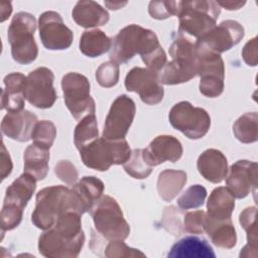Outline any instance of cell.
Listing matches in <instances>:
<instances>
[{
  "instance_id": "cell-1",
  "label": "cell",
  "mask_w": 258,
  "mask_h": 258,
  "mask_svg": "<svg viewBox=\"0 0 258 258\" xmlns=\"http://www.w3.org/2000/svg\"><path fill=\"white\" fill-rule=\"evenodd\" d=\"M137 53L149 69L163 63L166 54L161 47L156 34L137 24H130L122 28L112 39L110 48L111 61L122 64L129 61Z\"/></svg>"
},
{
  "instance_id": "cell-2",
  "label": "cell",
  "mask_w": 258,
  "mask_h": 258,
  "mask_svg": "<svg viewBox=\"0 0 258 258\" xmlns=\"http://www.w3.org/2000/svg\"><path fill=\"white\" fill-rule=\"evenodd\" d=\"M81 216L75 211L63 213L51 228L40 235L39 253L48 258L78 257L85 242Z\"/></svg>"
},
{
  "instance_id": "cell-3",
  "label": "cell",
  "mask_w": 258,
  "mask_h": 258,
  "mask_svg": "<svg viewBox=\"0 0 258 258\" xmlns=\"http://www.w3.org/2000/svg\"><path fill=\"white\" fill-rule=\"evenodd\" d=\"M68 211H75L81 215L85 213L73 189L64 185L44 187L36 195V206L31 221L38 229L47 230Z\"/></svg>"
},
{
  "instance_id": "cell-4",
  "label": "cell",
  "mask_w": 258,
  "mask_h": 258,
  "mask_svg": "<svg viewBox=\"0 0 258 258\" xmlns=\"http://www.w3.org/2000/svg\"><path fill=\"white\" fill-rule=\"evenodd\" d=\"M169 54L172 59L158 74L161 84L177 85L198 76V56L192 38L177 32L169 46Z\"/></svg>"
},
{
  "instance_id": "cell-5",
  "label": "cell",
  "mask_w": 258,
  "mask_h": 258,
  "mask_svg": "<svg viewBox=\"0 0 258 258\" xmlns=\"http://www.w3.org/2000/svg\"><path fill=\"white\" fill-rule=\"evenodd\" d=\"M220 12L215 1H179L178 32L197 40L216 26Z\"/></svg>"
},
{
  "instance_id": "cell-6",
  "label": "cell",
  "mask_w": 258,
  "mask_h": 258,
  "mask_svg": "<svg viewBox=\"0 0 258 258\" xmlns=\"http://www.w3.org/2000/svg\"><path fill=\"white\" fill-rule=\"evenodd\" d=\"M131 149L125 139L109 140L97 138L80 149V155L87 167L105 171L113 164H124L131 155Z\"/></svg>"
},
{
  "instance_id": "cell-7",
  "label": "cell",
  "mask_w": 258,
  "mask_h": 258,
  "mask_svg": "<svg viewBox=\"0 0 258 258\" xmlns=\"http://www.w3.org/2000/svg\"><path fill=\"white\" fill-rule=\"evenodd\" d=\"M36 29L35 17L27 12L16 13L8 28L7 37L11 45L13 59L21 64H28L37 57L38 49L34 40Z\"/></svg>"
},
{
  "instance_id": "cell-8",
  "label": "cell",
  "mask_w": 258,
  "mask_h": 258,
  "mask_svg": "<svg viewBox=\"0 0 258 258\" xmlns=\"http://www.w3.org/2000/svg\"><path fill=\"white\" fill-rule=\"evenodd\" d=\"M36 179L27 173H22L6 189V195L1 211L2 232L16 228L23 216V210L31 199Z\"/></svg>"
},
{
  "instance_id": "cell-9",
  "label": "cell",
  "mask_w": 258,
  "mask_h": 258,
  "mask_svg": "<svg viewBox=\"0 0 258 258\" xmlns=\"http://www.w3.org/2000/svg\"><path fill=\"white\" fill-rule=\"evenodd\" d=\"M90 214L97 231L105 239L125 240L129 236L130 227L115 199L109 196L101 197L93 206Z\"/></svg>"
},
{
  "instance_id": "cell-10",
  "label": "cell",
  "mask_w": 258,
  "mask_h": 258,
  "mask_svg": "<svg viewBox=\"0 0 258 258\" xmlns=\"http://www.w3.org/2000/svg\"><path fill=\"white\" fill-rule=\"evenodd\" d=\"M168 119L173 128L189 139L204 137L211 126V118L208 112L203 108L194 107L186 101L175 104L169 111Z\"/></svg>"
},
{
  "instance_id": "cell-11",
  "label": "cell",
  "mask_w": 258,
  "mask_h": 258,
  "mask_svg": "<svg viewBox=\"0 0 258 258\" xmlns=\"http://www.w3.org/2000/svg\"><path fill=\"white\" fill-rule=\"evenodd\" d=\"M61 88L66 106L75 119L95 114V101L90 95V83L85 76L68 73L61 79Z\"/></svg>"
},
{
  "instance_id": "cell-12",
  "label": "cell",
  "mask_w": 258,
  "mask_h": 258,
  "mask_svg": "<svg viewBox=\"0 0 258 258\" xmlns=\"http://www.w3.org/2000/svg\"><path fill=\"white\" fill-rule=\"evenodd\" d=\"M198 76H200V92L209 98L219 97L224 91L225 68L220 54L198 47Z\"/></svg>"
},
{
  "instance_id": "cell-13",
  "label": "cell",
  "mask_w": 258,
  "mask_h": 258,
  "mask_svg": "<svg viewBox=\"0 0 258 258\" xmlns=\"http://www.w3.org/2000/svg\"><path fill=\"white\" fill-rule=\"evenodd\" d=\"M51 70L41 67L29 73L25 83V99L39 109L50 108L57 99Z\"/></svg>"
},
{
  "instance_id": "cell-14",
  "label": "cell",
  "mask_w": 258,
  "mask_h": 258,
  "mask_svg": "<svg viewBox=\"0 0 258 258\" xmlns=\"http://www.w3.org/2000/svg\"><path fill=\"white\" fill-rule=\"evenodd\" d=\"M134 101L126 95L117 97L105 120L103 137L109 140L124 139L135 116Z\"/></svg>"
},
{
  "instance_id": "cell-15",
  "label": "cell",
  "mask_w": 258,
  "mask_h": 258,
  "mask_svg": "<svg viewBox=\"0 0 258 258\" xmlns=\"http://www.w3.org/2000/svg\"><path fill=\"white\" fill-rule=\"evenodd\" d=\"M244 36V27L235 20H226L196 40L198 47L220 54L238 44Z\"/></svg>"
},
{
  "instance_id": "cell-16",
  "label": "cell",
  "mask_w": 258,
  "mask_h": 258,
  "mask_svg": "<svg viewBox=\"0 0 258 258\" xmlns=\"http://www.w3.org/2000/svg\"><path fill=\"white\" fill-rule=\"evenodd\" d=\"M125 87L129 92L139 95L147 105H156L163 99L164 91L159 82L158 74L145 68H133L125 78Z\"/></svg>"
},
{
  "instance_id": "cell-17",
  "label": "cell",
  "mask_w": 258,
  "mask_h": 258,
  "mask_svg": "<svg viewBox=\"0 0 258 258\" xmlns=\"http://www.w3.org/2000/svg\"><path fill=\"white\" fill-rule=\"evenodd\" d=\"M39 36L43 46L50 50L67 49L73 43L72 30L55 11H45L38 20Z\"/></svg>"
},
{
  "instance_id": "cell-18",
  "label": "cell",
  "mask_w": 258,
  "mask_h": 258,
  "mask_svg": "<svg viewBox=\"0 0 258 258\" xmlns=\"http://www.w3.org/2000/svg\"><path fill=\"white\" fill-rule=\"evenodd\" d=\"M226 184L235 198H246L257 185V163L249 160L233 163L226 175Z\"/></svg>"
},
{
  "instance_id": "cell-19",
  "label": "cell",
  "mask_w": 258,
  "mask_h": 258,
  "mask_svg": "<svg viewBox=\"0 0 258 258\" xmlns=\"http://www.w3.org/2000/svg\"><path fill=\"white\" fill-rule=\"evenodd\" d=\"M143 157L150 166H156L164 161H177L182 155L180 141L171 135H159L155 137L145 149H142Z\"/></svg>"
},
{
  "instance_id": "cell-20",
  "label": "cell",
  "mask_w": 258,
  "mask_h": 258,
  "mask_svg": "<svg viewBox=\"0 0 258 258\" xmlns=\"http://www.w3.org/2000/svg\"><path fill=\"white\" fill-rule=\"evenodd\" d=\"M36 123L37 117L30 111L8 112L1 122V131L4 135L13 140L26 142L31 139Z\"/></svg>"
},
{
  "instance_id": "cell-21",
  "label": "cell",
  "mask_w": 258,
  "mask_h": 258,
  "mask_svg": "<svg viewBox=\"0 0 258 258\" xmlns=\"http://www.w3.org/2000/svg\"><path fill=\"white\" fill-rule=\"evenodd\" d=\"M26 77L20 73H11L4 78V89L1 94V108L7 112L24 110Z\"/></svg>"
},
{
  "instance_id": "cell-22",
  "label": "cell",
  "mask_w": 258,
  "mask_h": 258,
  "mask_svg": "<svg viewBox=\"0 0 258 258\" xmlns=\"http://www.w3.org/2000/svg\"><path fill=\"white\" fill-rule=\"evenodd\" d=\"M198 170L205 179L219 183L224 180L228 173V162L226 156L218 149L205 150L198 159Z\"/></svg>"
},
{
  "instance_id": "cell-23",
  "label": "cell",
  "mask_w": 258,
  "mask_h": 258,
  "mask_svg": "<svg viewBox=\"0 0 258 258\" xmlns=\"http://www.w3.org/2000/svg\"><path fill=\"white\" fill-rule=\"evenodd\" d=\"M204 230L211 241L220 248L231 249L236 245L237 235L231 219L218 220L206 214Z\"/></svg>"
},
{
  "instance_id": "cell-24",
  "label": "cell",
  "mask_w": 258,
  "mask_h": 258,
  "mask_svg": "<svg viewBox=\"0 0 258 258\" xmlns=\"http://www.w3.org/2000/svg\"><path fill=\"white\" fill-rule=\"evenodd\" d=\"M75 22L85 28L105 25L109 21V13L95 1H79L73 9Z\"/></svg>"
},
{
  "instance_id": "cell-25",
  "label": "cell",
  "mask_w": 258,
  "mask_h": 258,
  "mask_svg": "<svg viewBox=\"0 0 258 258\" xmlns=\"http://www.w3.org/2000/svg\"><path fill=\"white\" fill-rule=\"evenodd\" d=\"M174 258H214L216 254L212 246L205 240L196 236H188L176 242L167 254Z\"/></svg>"
},
{
  "instance_id": "cell-26",
  "label": "cell",
  "mask_w": 258,
  "mask_h": 258,
  "mask_svg": "<svg viewBox=\"0 0 258 258\" xmlns=\"http://www.w3.org/2000/svg\"><path fill=\"white\" fill-rule=\"evenodd\" d=\"M208 216L218 220L231 219L235 208V197L226 186L216 187L207 203Z\"/></svg>"
},
{
  "instance_id": "cell-27",
  "label": "cell",
  "mask_w": 258,
  "mask_h": 258,
  "mask_svg": "<svg viewBox=\"0 0 258 258\" xmlns=\"http://www.w3.org/2000/svg\"><path fill=\"white\" fill-rule=\"evenodd\" d=\"M49 149L34 143L24 151V172L33 176L36 181L42 180L48 171Z\"/></svg>"
},
{
  "instance_id": "cell-28",
  "label": "cell",
  "mask_w": 258,
  "mask_h": 258,
  "mask_svg": "<svg viewBox=\"0 0 258 258\" xmlns=\"http://www.w3.org/2000/svg\"><path fill=\"white\" fill-rule=\"evenodd\" d=\"M73 191L80 201L84 212L92 210L104 191V183L95 176H84L73 186Z\"/></svg>"
},
{
  "instance_id": "cell-29",
  "label": "cell",
  "mask_w": 258,
  "mask_h": 258,
  "mask_svg": "<svg viewBox=\"0 0 258 258\" xmlns=\"http://www.w3.org/2000/svg\"><path fill=\"white\" fill-rule=\"evenodd\" d=\"M186 182V173L182 170L166 169L159 173L157 179V191L159 197L170 202L181 190Z\"/></svg>"
},
{
  "instance_id": "cell-30",
  "label": "cell",
  "mask_w": 258,
  "mask_h": 258,
  "mask_svg": "<svg viewBox=\"0 0 258 258\" xmlns=\"http://www.w3.org/2000/svg\"><path fill=\"white\" fill-rule=\"evenodd\" d=\"M112 45V39L100 29L86 30L80 39V50L89 57H97L107 52Z\"/></svg>"
},
{
  "instance_id": "cell-31",
  "label": "cell",
  "mask_w": 258,
  "mask_h": 258,
  "mask_svg": "<svg viewBox=\"0 0 258 258\" xmlns=\"http://www.w3.org/2000/svg\"><path fill=\"white\" fill-rule=\"evenodd\" d=\"M256 207L246 208L239 218V222L247 233L248 244L242 249L240 257L257 256V228H256Z\"/></svg>"
},
{
  "instance_id": "cell-32",
  "label": "cell",
  "mask_w": 258,
  "mask_h": 258,
  "mask_svg": "<svg viewBox=\"0 0 258 258\" xmlns=\"http://www.w3.org/2000/svg\"><path fill=\"white\" fill-rule=\"evenodd\" d=\"M258 115L256 112L245 113L233 125L235 137L242 143H253L258 138Z\"/></svg>"
},
{
  "instance_id": "cell-33",
  "label": "cell",
  "mask_w": 258,
  "mask_h": 258,
  "mask_svg": "<svg viewBox=\"0 0 258 258\" xmlns=\"http://www.w3.org/2000/svg\"><path fill=\"white\" fill-rule=\"evenodd\" d=\"M98 134V125L95 114L84 116L75 129L74 142L76 147L80 150L93 140L97 139Z\"/></svg>"
},
{
  "instance_id": "cell-34",
  "label": "cell",
  "mask_w": 258,
  "mask_h": 258,
  "mask_svg": "<svg viewBox=\"0 0 258 258\" xmlns=\"http://www.w3.org/2000/svg\"><path fill=\"white\" fill-rule=\"evenodd\" d=\"M125 171L134 178H146L152 171V166L148 165L142 153V149H134L129 159L123 164Z\"/></svg>"
},
{
  "instance_id": "cell-35",
  "label": "cell",
  "mask_w": 258,
  "mask_h": 258,
  "mask_svg": "<svg viewBox=\"0 0 258 258\" xmlns=\"http://www.w3.org/2000/svg\"><path fill=\"white\" fill-rule=\"evenodd\" d=\"M55 136L56 128L54 124L48 120H41L35 124L31 139H33L34 144L49 149L53 144Z\"/></svg>"
},
{
  "instance_id": "cell-36",
  "label": "cell",
  "mask_w": 258,
  "mask_h": 258,
  "mask_svg": "<svg viewBox=\"0 0 258 258\" xmlns=\"http://www.w3.org/2000/svg\"><path fill=\"white\" fill-rule=\"evenodd\" d=\"M206 197V188L201 184H194L177 199V205L182 210L196 209L203 206Z\"/></svg>"
},
{
  "instance_id": "cell-37",
  "label": "cell",
  "mask_w": 258,
  "mask_h": 258,
  "mask_svg": "<svg viewBox=\"0 0 258 258\" xmlns=\"http://www.w3.org/2000/svg\"><path fill=\"white\" fill-rule=\"evenodd\" d=\"M96 79L102 87L115 86L119 80V66L113 61L103 62L96 71Z\"/></svg>"
},
{
  "instance_id": "cell-38",
  "label": "cell",
  "mask_w": 258,
  "mask_h": 258,
  "mask_svg": "<svg viewBox=\"0 0 258 258\" xmlns=\"http://www.w3.org/2000/svg\"><path fill=\"white\" fill-rule=\"evenodd\" d=\"M104 255L109 258L116 257H144L145 254L138 249L127 246L123 240L110 241L104 250Z\"/></svg>"
},
{
  "instance_id": "cell-39",
  "label": "cell",
  "mask_w": 258,
  "mask_h": 258,
  "mask_svg": "<svg viewBox=\"0 0 258 258\" xmlns=\"http://www.w3.org/2000/svg\"><path fill=\"white\" fill-rule=\"evenodd\" d=\"M179 1H152L149 3V14L155 19H166L177 15Z\"/></svg>"
},
{
  "instance_id": "cell-40",
  "label": "cell",
  "mask_w": 258,
  "mask_h": 258,
  "mask_svg": "<svg viewBox=\"0 0 258 258\" xmlns=\"http://www.w3.org/2000/svg\"><path fill=\"white\" fill-rule=\"evenodd\" d=\"M205 219L206 213L204 211H195L189 212L184 216L183 227L185 232L191 234H202L205 232Z\"/></svg>"
},
{
  "instance_id": "cell-41",
  "label": "cell",
  "mask_w": 258,
  "mask_h": 258,
  "mask_svg": "<svg viewBox=\"0 0 258 258\" xmlns=\"http://www.w3.org/2000/svg\"><path fill=\"white\" fill-rule=\"evenodd\" d=\"M54 172L60 180L73 185L78 179V171L73 163L69 160H60L54 167Z\"/></svg>"
},
{
  "instance_id": "cell-42",
  "label": "cell",
  "mask_w": 258,
  "mask_h": 258,
  "mask_svg": "<svg viewBox=\"0 0 258 258\" xmlns=\"http://www.w3.org/2000/svg\"><path fill=\"white\" fill-rule=\"evenodd\" d=\"M242 56L248 66L254 67L257 64V38L256 37L249 40L245 44L242 51Z\"/></svg>"
},
{
  "instance_id": "cell-43",
  "label": "cell",
  "mask_w": 258,
  "mask_h": 258,
  "mask_svg": "<svg viewBox=\"0 0 258 258\" xmlns=\"http://www.w3.org/2000/svg\"><path fill=\"white\" fill-rule=\"evenodd\" d=\"M12 170V161L9 155V152L5 148L4 143H2V152H1V179H5L7 175L11 173Z\"/></svg>"
},
{
  "instance_id": "cell-44",
  "label": "cell",
  "mask_w": 258,
  "mask_h": 258,
  "mask_svg": "<svg viewBox=\"0 0 258 258\" xmlns=\"http://www.w3.org/2000/svg\"><path fill=\"white\" fill-rule=\"evenodd\" d=\"M219 6H222L228 10H237L240 9L246 2H233V1H219L217 2Z\"/></svg>"
},
{
  "instance_id": "cell-45",
  "label": "cell",
  "mask_w": 258,
  "mask_h": 258,
  "mask_svg": "<svg viewBox=\"0 0 258 258\" xmlns=\"http://www.w3.org/2000/svg\"><path fill=\"white\" fill-rule=\"evenodd\" d=\"M12 12V7L10 2L2 1L1 2V22H3L5 19H7Z\"/></svg>"
}]
</instances>
